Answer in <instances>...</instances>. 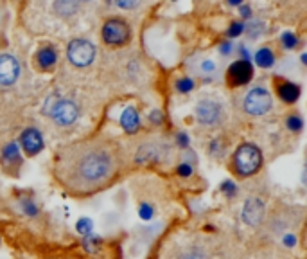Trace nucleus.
<instances>
[{"label":"nucleus","instance_id":"f257e3e1","mask_svg":"<svg viewBox=\"0 0 307 259\" xmlns=\"http://www.w3.org/2000/svg\"><path fill=\"white\" fill-rule=\"evenodd\" d=\"M117 169V155L110 142L101 139L74 142L56 157V176L67 189L90 193L101 189Z\"/></svg>","mask_w":307,"mask_h":259},{"label":"nucleus","instance_id":"f03ea898","mask_svg":"<svg viewBox=\"0 0 307 259\" xmlns=\"http://www.w3.org/2000/svg\"><path fill=\"white\" fill-rule=\"evenodd\" d=\"M262 153L255 144L244 142L234 153V169L239 176H252L261 169Z\"/></svg>","mask_w":307,"mask_h":259},{"label":"nucleus","instance_id":"7ed1b4c3","mask_svg":"<svg viewBox=\"0 0 307 259\" xmlns=\"http://www.w3.org/2000/svg\"><path fill=\"white\" fill-rule=\"evenodd\" d=\"M102 42L110 47H122L129 42V25L122 18H110L102 23Z\"/></svg>","mask_w":307,"mask_h":259},{"label":"nucleus","instance_id":"20e7f679","mask_svg":"<svg viewBox=\"0 0 307 259\" xmlns=\"http://www.w3.org/2000/svg\"><path fill=\"white\" fill-rule=\"evenodd\" d=\"M273 105L271 94L266 90L264 87H255L244 95L243 101V108L246 114L250 115H264L269 112Z\"/></svg>","mask_w":307,"mask_h":259},{"label":"nucleus","instance_id":"39448f33","mask_svg":"<svg viewBox=\"0 0 307 259\" xmlns=\"http://www.w3.org/2000/svg\"><path fill=\"white\" fill-rule=\"evenodd\" d=\"M67 56L74 67H88L95 60V45L85 38H76L68 43Z\"/></svg>","mask_w":307,"mask_h":259},{"label":"nucleus","instance_id":"423d86ee","mask_svg":"<svg viewBox=\"0 0 307 259\" xmlns=\"http://www.w3.org/2000/svg\"><path fill=\"white\" fill-rule=\"evenodd\" d=\"M49 115L58 126H70L76 122L77 115H79V108L70 99H58L50 108Z\"/></svg>","mask_w":307,"mask_h":259},{"label":"nucleus","instance_id":"0eeeda50","mask_svg":"<svg viewBox=\"0 0 307 259\" xmlns=\"http://www.w3.org/2000/svg\"><path fill=\"white\" fill-rule=\"evenodd\" d=\"M196 119L203 126H214L223 121V107L214 99H201L196 105Z\"/></svg>","mask_w":307,"mask_h":259},{"label":"nucleus","instance_id":"6e6552de","mask_svg":"<svg viewBox=\"0 0 307 259\" xmlns=\"http://www.w3.org/2000/svg\"><path fill=\"white\" fill-rule=\"evenodd\" d=\"M254 80V65L252 61L237 60L228 67L227 70V83L234 87H243Z\"/></svg>","mask_w":307,"mask_h":259},{"label":"nucleus","instance_id":"1a4fd4ad","mask_svg":"<svg viewBox=\"0 0 307 259\" xmlns=\"http://www.w3.org/2000/svg\"><path fill=\"white\" fill-rule=\"evenodd\" d=\"M20 76V63L11 54H0V85L11 87Z\"/></svg>","mask_w":307,"mask_h":259},{"label":"nucleus","instance_id":"9d476101","mask_svg":"<svg viewBox=\"0 0 307 259\" xmlns=\"http://www.w3.org/2000/svg\"><path fill=\"white\" fill-rule=\"evenodd\" d=\"M20 144H22L23 151H25L29 157L38 155V153L43 149V137H42V134H40V130H36V128L23 130L22 135H20Z\"/></svg>","mask_w":307,"mask_h":259},{"label":"nucleus","instance_id":"9b49d317","mask_svg":"<svg viewBox=\"0 0 307 259\" xmlns=\"http://www.w3.org/2000/svg\"><path fill=\"white\" fill-rule=\"evenodd\" d=\"M264 202L261 198H250L246 200L243 207V221L250 227H257L264 218Z\"/></svg>","mask_w":307,"mask_h":259},{"label":"nucleus","instance_id":"f8f14e48","mask_svg":"<svg viewBox=\"0 0 307 259\" xmlns=\"http://www.w3.org/2000/svg\"><path fill=\"white\" fill-rule=\"evenodd\" d=\"M277 95L281 97L282 103L286 105H293L298 101L300 94H302V90H300V85L298 83H293V81H284V80H278L277 81Z\"/></svg>","mask_w":307,"mask_h":259},{"label":"nucleus","instance_id":"ddd939ff","mask_svg":"<svg viewBox=\"0 0 307 259\" xmlns=\"http://www.w3.org/2000/svg\"><path fill=\"white\" fill-rule=\"evenodd\" d=\"M121 122L122 130H124L126 134H136L138 128H141V117H138V112H136L135 107H126L124 112L121 114Z\"/></svg>","mask_w":307,"mask_h":259},{"label":"nucleus","instance_id":"4468645a","mask_svg":"<svg viewBox=\"0 0 307 259\" xmlns=\"http://www.w3.org/2000/svg\"><path fill=\"white\" fill-rule=\"evenodd\" d=\"M58 61V53L52 45H45L36 53V63L42 70L54 69V65Z\"/></svg>","mask_w":307,"mask_h":259},{"label":"nucleus","instance_id":"2eb2a0df","mask_svg":"<svg viewBox=\"0 0 307 259\" xmlns=\"http://www.w3.org/2000/svg\"><path fill=\"white\" fill-rule=\"evenodd\" d=\"M254 60L255 63H257V67L269 69V67H273V63H275V54H273V50L269 49V47H262V49H259L257 53H255Z\"/></svg>","mask_w":307,"mask_h":259},{"label":"nucleus","instance_id":"dca6fc26","mask_svg":"<svg viewBox=\"0 0 307 259\" xmlns=\"http://www.w3.org/2000/svg\"><path fill=\"white\" fill-rule=\"evenodd\" d=\"M2 159L8 162V164H18L22 157H20V148L16 142H9V144L4 146L2 149Z\"/></svg>","mask_w":307,"mask_h":259},{"label":"nucleus","instance_id":"f3484780","mask_svg":"<svg viewBox=\"0 0 307 259\" xmlns=\"http://www.w3.org/2000/svg\"><path fill=\"white\" fill-rule=\"evenodd\" d=\"M54 9L58 11V15L70 16L79 9V4H77V2H67V0H63V2H56V4H54Z\"/></svg>","mask_w":307,"mask_h":259},{"label":"nucleus","instance_id":"a211bd4d","mask_svg":"<svg viewBox=\"0 0 307 259\" xmlns=\"http://www.w3.org/2000/svg\"><path fill=\"white\" fill-rule=\"evenodd\" d=\"M76 230L81 234V236H90V234H94V221L90 220V218H79L76 223Z\"/></svg>","mask_w":307,"mask_h":259},{"label":"nucleus","instance_id":"6ab92c4d","mask_svg":"<svg viewBox=\"0 0 307 259\" xmlns=\"http://www.w3.org/2000/svg\"><path fill=\"white\" fill-rule=\"evenodd\" d=\"M281 43L286 50H293L298 45V36H296L295 33H291V31H284L281 35Z\"/></svg>","mask_w":307,"mask_h":259},{"label":"nucleus","instance_id":"aec40b11","mask_svg":"<svg viewBox=\"0 0 307 259\" xmlns=\"http://www.w3.org/2000/svg\"><path fill=\"white\" fill-rule=\"evenodd\" d=\"M286 126H288V130L295 132V134H300L303 130V119L300 117V114H291L286 119Z\"/></svg>","mask_w":307,"mask_h":259},{"label":"nucleus","instance_id":"412c9836","mask_svg":"<svg viewBox=\"0 0 307 259\" xmlns=\"http://www.w3.org/2000/svg\"><path fill=\"white\" fill-rule=\"evenodd\" d=\"M194 87H196V83H194L192 77H180L175 83L176 92H180V94H189V92L194 90Z\"/></svg>","mask_w":307,"mask_h":259},{"label":"nucleus","instance_id":"4be33fe9","mask_svg":"<svg viewBox=\"0 0 307 259\" xmlns=\"http://www.w3.org/2000/svg\"><path fill=\"white\" fill-rule=\"evenodd\" d=\"M101 238L99 236H95V234H90V236H87L83 240V247H85V250L87 252H92V254H94V252H97L99 250V247H101Z\"/></svg>","mask_w":307,"mask_h":259},{"label":"nucleus","instance_id":"5701e85b","mask_svg":"<svg viewBox=\"0 0 307 259\" xmlns=\"http://www.w3.org/2000/svg\"><path fill=\"white\" fill-rule=\"evenodd\" d=\"M244 31H246L248 36H250L252 40H255L264 33V23L262 22H250L248 25H244Z\"/></svg>","mask_w":307,"mask_h":259},{"label":"nucleus","instance_id":"b1692460","mask_svg":"<svg viewBox=\"0 0 307 259\" xmlns=\"http://www.w3.org/2000/svg\"><path fill=\"white\" fill-rule=\"evenodd\" d=\"M221 193L227 196V198H235L237 196V193H239V189H237V186H235L232 180H225L223 184H221Z\"/></svg>","mask_w":307,"mask_h":259},{"label":"nucleus","instance_id":"393cba45","mask_svg":"<svg viewBox=\"0 0 307 259\" xmlns=\"http://www.w3.org/2000/svg\"><path fill=\"white\" fill-rule=\"evenodd\" d=\"M20 205H22V211H23V213H25L29 218L38 216V207H36V203H34L33 200L23 198L22 202H20Z\"/></svg>","mask_w":307,"mask_h":259},{"label":"nucleus","instance_id":"a878e982","mask_svg":"<svg viewBox=\"0 0 307 259\" xmlns=\"http://www.w3.org/2000/svg\"><path fill=\"white\" fill-rule=\"evenodd\" d=\"M244 33V23L243 22H232L230 27L227 31V36L228 38H237Z\"/></svg>","mask_w":307,"mask_h":259},{"label":"nucleus","instance_id":"bb28decb","mask_svg":"<svg viewBox=\"0 0 307 259\" xmlns=\"http://www.w3.org/2000/svg\"><path fill=\"white\" fill-rule=\"evenodd\" d=\"M153 214H155V209H153L151 203L142 202V203H141V207H138V216H141L142 220L149 221V220H151V218H153Z\"/></svg>","mask_w":307,"mask_h":259},{"label":"nucleus","instance_id":"cd10ccee","mask_svg":"<svg viewBox=\"0 0 307 259\" xmlns=\"http://www.w3.org/2000/svg\"><path fill=\"white\" fill-rule=\"evenodd\" d=\"M176 173H178L182 178H189L190 175L194 173V168L189 164V162H183V164H178L176 166Z\"/></svg>","mask_w":307,"mask_h":259},{"label":"nucleus","instance_id":"c85d7f7f","mask_svg":"<svg viewBox=\"0 0 307 259\" xmlns=\"http://www.w3.org/2000/svg\"><path fill=\"white\" fill-rule=\"evenodd\" d=\"M200 70L201 74H212L214 70H216V63H214L212 60H203L200 65Z\"/></svg>","mask_w":307,"mask_h":259},{"label":"nucleus","instance_id":"c756f323","mask_svg":"<svg viewBox=\"0 0 307 259\" xmlns=\"http://www.w3.org/2000/svg\"><path fill=\"white\" fill-rule=\"evenodd\" d=\"M176 144H178L182 149H187V148H189V144H190L189 135H187L185 132H178V135H176Z\"/></svg>","mask_w":307,"mask_h":259},{"label":"nucleus","instance_id":"7c9ffc66","mask_svg":"<svg viewBox=\"0 0 307 259\" xmlns=\"http://www.w3.org/2000/svg\"><path fill=\"white\" fill-rule=\"evenodd\" d=\"M149 121L153 122V124H162V121H163V115H162V112L160 110H153L151 114H149Z\"/></svg>","mask_w":307,"mask_h":259},{"label":"nucleus","instance_id":"2f4dec72","mask_svg":"<svg viewBox=\"0 0 307 259\" xmlns=\"http://www.w3.org/2000/svg\"><path fill=\"white\" fill-rule=\"evenodd\" d=\"M239 15L243 16L244 20H250L252 18V8L248 4H241L239 6Z\"/></svg>","mask_w":307,"mask_h":259},{"label":"nucleus","instance_id":"473e14b6","mask_svg":"<svg viewBox=\"0 0 307 259\" xmlns=\"http://www.w3.org/2000/svg\"><path fill=\"white\" fill-rule=\"evenodd\" d=\"M232 50H234V45H232L230 42H221L219 43V53L223 54V56H228Z\"/></svg>","mask_w":307,"mask_h":259},{"label":"nucleus","instance_id":"72a5a7b5","mask_svg":"<svg viewBox=\"0 0 307 259\" xmlns=\"http://www.w3.org/2000/svg\"><path fill=\"white\" fill-rule=\"evenodd\" d=\"M237 53H239V56H241V60H243V61H252V54L248 53V49L244 45H239Z\"/></svg>","mask_w":307,"mask_h":259},{"label":"nucleus","instance_id":"f704fd0d","mask_svg":"<svg viewBox=\"0 0 307 259\" xmlns=\"http://www.w3.org/2000/svg\"><path fill=\"white\" fill-rule=\"evenodd\" d=\"M138 2H135V0H131V2H122V0H119L117 2V8H121V9H135V8H138Z\"/></svg>","mask_w":307,"mask_h":259},{"label":"nucleus","instance_id":"c9c22d12","mask_svg":"<svg viewBox=\"0 0 307 259\" xmlns=\"http://www.w3.org/2000/svg\"><path fill=\"white\" fill-rule=\"evenodd\" d=\"M282 243H284L288 248H293L296 245V236L295 234H286L284 240H282Z\"/></svg>","mask_w":307,"mask_h":259},{"label":"nucleus","instance_id":"e433bc0d","mask_svg":"<svg viewBox=\"0 0 307 259\" xmlns=\"http://www.w3.org/2000/svg\"><path fill=\"white\" fill-rule=\"evenodd\" d=\"M228 4H230V6H241V2H239V0H230Z\"/></svg>","mask_w":307,"mask_h":259},{"label":"nucleus","instance_id":"4c0bfd02","mask_svg":"<svg viewBox=\"0 0 307 259\" xmlns=\"http://www.w3.org/2000/svg\"><path fill=\"white\" fill-rule=\"evenodd\" d=\"M300 58H302V63H307V54H305V53H303Z\"/></svg>","mask_w":307,"mask_h":259}]
</instances>
